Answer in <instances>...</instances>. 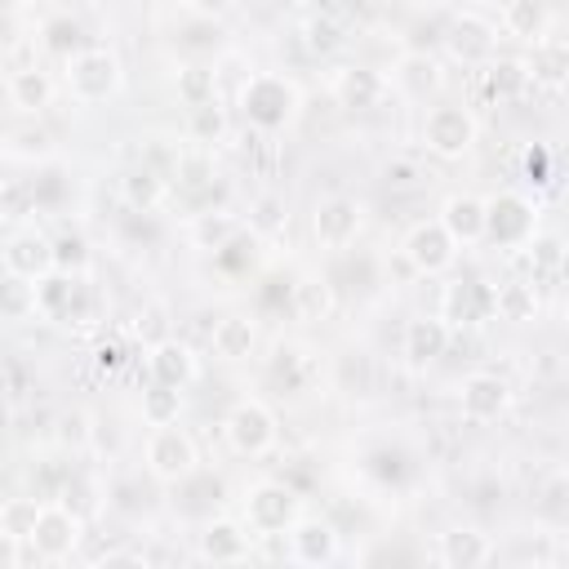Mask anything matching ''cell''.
I'll return each instance as SVG.
<instances>
[{"label": "cell", "mask_w": 569, "mask_h": 569, "mask_svg": "<svg viewBox=\"0 0 569 569\" xmlns=\"http://www.w3.org/2000/svg\"><path fill=\"white\" fill-rule=\"evenodd\" d=\"M204 4H231V0H204Z\"/></svg>", "instance_id": "obj_42"}, {"label": "cell", "mask_w": 569, "mask_h": 569, "mask_svg": "<svg viewBox=\"0 0 569 569\" xmlns=\"http://www.w3.org/2000/svg\"><path fill=\"white\" fill-rule=\"evenodd\" d=\"M147 471L160 476V480H187L196 471L191 436L182 427H173V422L151 427V436H147Z\"/></svg>", "instance_id": "obj_3"}, {"label": "cell", "mask_w": 569, "mask_h": 569, "mask_svg": "<svg viewBox=\"0 0 569 569\" xmlns=\"http://www.w3.org/2000/svg\"><path fill=\"white\" fill-rule=\"evenodd\" d=\"M440 227H445L453 240L471 244V240H480V236H485V204H480L476 196H453V200L445 204Z\"/></svg>", "instance_id": "obj_18"}, {"label": "cell", "mask_w": 569, "mask_h": 569, "mask_svg": "<svg viewBox=\"0 0 569 569\" xmlns=\"http://www.w3.org/2000/svg\"><path fill=\"white\" fill-rule=\"evenodd\" d=\"M529 307H533V293H529L525 284H507V289H493V311H507L511 320H520Z\"/></svg>", "instance_id": "obj_33"}, {"label": "cell", "mask_w": 569, "mask_h": 569, "mask_svg": "<svg viewBox=\"0 0 569 569\" xmlns=\"http://www.w3.org/2000/svg\"><path fill=\"white\" fill-rule=\"evenodd\" d=\"M160 191H164V182H160V173H151V169H142V173L129 178V196L142 200V204H156Z\"/></svg>", "instance_id": "obj_38"}, {"label": "cell", "mask_w": 569, "mask_h": 569, "mask_svg": "<svg viewBox=\"0 0 569 569\" xmlns=\"http://www.w3.org/2000/svg\"><path fill=\"white\" fill-rule=\"evenodd\" d=\"M525 80H529V71L520 62H498L493 67V89H502V93H516Z\"/></svg>", "instance_id": "obj_39"}, {"label": "cell", "mask_w": 569, "mask_h": 569, "mask_svg": "<svg viewBox=\"0 0 569 569\" xmlns=\"http://www.w3.org/2000/svg\"><path fill=\"white\" fill-rule=\"evenodd\" d=\"M333 98L342 107H373L382 98V80L365 67H338L333 71Z\"/></svg>", "instance_id": "obj_17"}, {"label": "cell", "mask_w": 569, "mask_h": 569, "mask_svg": "<svg viewBox=\"0 0 569 569\" xmlns=\"http://www.w3.org/2000/svg\"><path fill=\"white\" fill-rule=\"evenodd\" d=\"M360 231V204L351 196H329L316 204V240L325 249H347Z\"/></svg>", "instance_id": "obj_9"}, {"label": "cell", "mask_w": 569, "mask_h": 569, "mask_svg": "<svg viewBox=\"0 0 569 569\" xmlns=\"http://www.w3.org/2000/svg\"><path fill=\"white\" fill-rule=\"evenodd\" d=\"M298 516V498L284 485H258L249 493V525L258 533H284Z\"/></svg>", "instance_id": "obj_10"}, {"label": "cell", "mask_w": 569, "mask_h": 569, "mask_svg": "<svg viewBox=\"0 0 569 569\" xmlns=\"http://www.w3.org/2000/svg\"><path fill=\"white\" fill-rule=\"evenodd\" d=\"M204 244H213V249H222L231 236H236V218H218L213 222V213H204V222H200V231H196Z\"/></svg>", "instance_id": "obj_36"}, {"label": "cell", "mask_w": 569, "mask_h": 569, "mask_svg": "<svg viewBox=\"0 0 569 569\" xmlns=\"http://www.w3.org/2000/svg\"><path fill=\"white\" fill-rule=\"evenodd\" d=\"M445 342H449L445 320H409V329H405V356H409L413 365L436 360V356L445 351Z\"/></svg>", "instance_id": "obj_20"}, {"label": "cell", "mask_w": 569, "mask_h": 569, "mask_svg": "<svg viewBox=\"0 0 569 569\" xmlns=\"http://www.w3.org/2000/svg\"><path fill=\"white\" fill-rule=\"evenodd\" d=\"M529 231H533V204L525 196L507 191L485 204V236H493L498 244H520L529 240Z\"/></svg>", "instance_id": "obj_6"}, {"label": "cell", "mask_w": 569, "mask_h": 569, "mask_svg": "<svg viewBox=\"0 0 569 569\" xmlns=\"http://www.w3.org/2000/svg\"><path fill=\"white\" fill-rule=\"evenodd\" d=\"M31 525H36V498H27V502H9V507H4V529H9V533L27 538Z\"/></svg>", "instance_id": "obj_34"}, {"label": "cell", "mask_w": 569, "mask_h": 569, "mask_svg": "<svg viewBox=\"0 0 569 569\" xmlns=\"http://www.w3.org/2000/svg\"><path fill=\"white\" fill-rule=\"evenodd\" d=\"M240 107L258 129H280L293 116L298 93H293V84L284 76H253L244 84V93H240Z\"/></svg>", "instance_id": "obj_2"}, {"label": "cell", "mask_w": 569, "mask_h": 569, "mask_svg": "<svg viewBox=\"0 0 569 569\" xmlns=\"http://www.w3.org/2000/svg\"><path fill=\"white\" fill-rule=\"evenodd\" d=\"M9 98H13V107H22V111H40V107L49 102V80H44L40 71H13Z\"/></svg>", "instance_id": "obj_26"}, {"label": "cell", "mask_w": 569, "mask_h": 569, "mask_svg": "<svg viewBox=\"0 0 569 569\" xmlns=\"http://www.w3.org/2000/svg\"><path fill=\"white\" fill-rule=\"evenodd\" d=\"M289 542H293V560H302V565L333 560V551H338L333 529H329V525H320V520H302V525H293Z\"/></svg>", "instance_id": "obj_19"}, {"label": "cell", "mask_w": 569, "mask_h": 569, "mask_svg": "<svg viewBox=\"0 0 569 569\" xmlns=\"http://www.w3.org/2000/svg\"><path fill=\"white\" fill-rule=\"evenodd\" d=\"M284 222H289L284 200H280V196H258V204H253V213H249V227H253L258 236H271V231H280Z\"/></svg>", "instance_id": "obj_29"}, {"label": "cell", "mask_w": 569, "mask_h": 569, "mask_svg": "<svg viewBox=\"0 0 569 569\" xmlns=\"http://www.w3.org/2000/svg\"><path fill=\"white\" fill-rule=\"evenodd\" d=\"M493 316V289L485 280H458L445 289V302H440V320H453V325H476Z\"/></svg>", "instance_id": "obj_12"}, {"label": "cell", "mask_w": 569, "mask_h": 569, "mask_svg": "<svg viewBox=\"0 0 569 569\" xmlns=\"http://www.w3.org/2000/svg\"><path fill=\"white\" fill-rule=\"evenodd\" d=\"M227 436H231V445H236L240 453H267V449L276 445V418H271L267 405L244 400V405L231 409V418H227Z\"/></svg>", "instance_id": "obj_8"}, {"label": "cell", "mask_w": 569, "mask_h": 569, "mask_svg": "<svg viewBox=\"0 0 569 569\" xmlns=\"http://www.w3.org/2000/svg\"><path fill=\"white\" fill-rule=\"evenodd\" d=\"M405 249H409V262H413L418 271H445V267L453 262L458 240H453L440 222H418V227L409 231Z\"/></svg>", "instance_id": "obj_11"}, {"label": "cell", "mask_w": 569, "mask_h": 569, "mask_svg": "<svg viewBox=\"0 0 569 569\" xmlns=\"http://www.w3.org/2000/svg\"><path fill=\"white\" fill-rule=\"evenodd\" d=\"M542 22H547V13H542L538 0H507V9H502V27H507V36L533 40V36L542 31Z\"/></svg>", "instance_id": "obj_23"}, {"label": "cell", "mask_w": 569, "mask_h": 569, "mask_svg": "<svg viewBox=\"0 0 569 569\" xmlns=\"http://www.w3.org/2000/svg\"><path fill=\"white\" fill-rule=\"evenodd\" d=\"M178 89L187 98V107H200V102H213V76L204 67H191L178 76Z\"/></svg>", "instance_id": "obj_32"}, {"label": "cell", "mask_w": 569, "mask_h": 569, "mask_svg": "<svg viewBox=\"0 0 569 569\" xmlns=\"http://www.w3.org/2000/svg\"><path fill=\"white\" fill-rule=\"evenodd\" d=\"M209 342H213V351H218L222 360H240V356L253 351V325H249L244 316H227V320L213 325Z\"/></svg>", "instance_id": "obj_21"}, {"label": "cell", "mask_w": 569, "mask_h": 569, "mask_svg": "<svg viewBox=\"0 0 569 569\" xmlns=\"http://www.w3.org/2000/svg\"><path fill=\"white\" fill-rule=\"evenodd\" d=\"M36 311V284L27 280V276H4L0 280V316L4 320H22V316H31Z\"/></svg>", "instance_id": "obj_22"}, {"label": "cell", "mask_w": 569, "mask_h": 569, "mask_svg": "<svg viewBox=\"0 0 569 569\" xmlns=\"http://www.w3.org/2000/svg\"><path fill=\"white\" fill-rule=\"evenodd\" d=\"M151 373H156V382H169V387L182 391L196 378V356L182 342L160 338V342H151Z\"/></svg>", "instance_id": "obj_16"}, {"label": "cell", "mask_w": 569, "mask_h": 569, "mask_svg": "<svg viewBox=\"0 0 569 569\" xmlns=\"http://www.w3.org/2000/svg\"><path fill=\"white\" fill-rule=\"evenodd\" d=\"M400 84L409 89V93H427L431 84H436V62L427 58V53H413V58H405V67H400Z\"/></svg>", "instance_id": "obj_31"}, {"label": "cell", "mask_w": 569, "mask_h": 569, "mask_svg": "<svg viewBox=\"0 0 569 569\" xmlns=\"http://www.w3.org/2000/svg\"><path fill=\"white\" fill-rule=\"evenodd\" d=\"M244 551H249V542L236 525H209V533H204V556L209 560H240Z\"/></svg>", "instance_id": "obj_27"}, {"label": "cell", "mask_w": 569, "mask_h": 569, "mask_svg": "<svg viewBox=\"0 0 569 569\" xmlns=\"http://www.w3.org/2000/svg\"><path fill=\"white\" fill-rule=\"evenodd\" d=\"M422 138L436 156H462L476 142V124L462 107H431L422 120Z\"/></svg>", "instance_id": "obj_5"}, {"label": "cell", "mask_w": 569, "mask_h": 569, "mask_svg": "<svg viewBox=\"0 0 569 569\" xmlns=\"http://www.w3.org/2000/svg\"><path fill=\"white\" fill-rule=\"evenodd\" d=\"M445 40H449L453 58H462V62H485L493 53V27L485 18H476V13L453 18V27H449Z\"/></svg>", "instance_id": "obj_15"}, {"label": "cell", "mask_w": 569, "mask_h": 569, "mask_svg": "<svg viewBox=\"0 0 569 569\" xmlns=\"http://www.w3.org/2000/svg\"><path fill=\"white\" fill-rule=\"evenodd\" d=\"M440 556L449 565H480V560H489V542L480 533H471V529H458V533H445Z\"/></svg>", "instance_id": "obj_25"}, {"label": "cell", "mask_w": 569, "mask_h": 569, "mask_svg": "<svg viewBox=\"0 0 569 569\" xmlns=\"http://www.w3.org/2000/svg\"><path fill=\"white\" fill-rule=\"evenodd\" d=\"M4 267H9L13 276H27V280L49 276V271H53V240H44V236H36V231H18V236L4 244Z\"/></svg>", "instance_id": "obj_13"}, {"label": "cell", "mask_w": 569, "mask_h": 569, "mask_svg": "<svg viewBox=\"0 0 569 569\" xmlns=\"http://www.w3.org/2000/svg\"><path fill=\"white\" fill-rule=\"evenodd\" d=\"M27 538L36 542V551H40V556L58 560V556H67V551L76 547V538H80V516H76L71 507H62V502L36 507V525H31V533H27Z\"/></svg>", "instance_id": "obj_4"}, {"label": "cell", "mask_w": 569, "mask_h": 569, "mask_svg": "<svg viewBox=\"0 0 569 569\" xmlns=\"http://www.w3.org/2000/svg\"><path fill=\"white\" fill-rule=\"evenodd\" d=\"M67 89L80 102H102L120 89V62L107 49H76L67 58Z\"/></svg>", "instance_id": "obj_1"}, {"label": "cell", "mask_w": 569, "mask_h": 569, "mask_svg": "<svg viewBox=\"0 0 569 569\" xmlns=\"http://www.w3.org/2000/svg\"><path fill=\"white\" fill-rule=\"evenodd\" d=\"M307 31H311V36H307V40H311V49H333V44H342V36H338V27H333V22H311Z\"/></svg>", "instance_id": "obj_40"}, {"label": "cell", "mask_w": 569, "mask_h": 569, "mask_svg": "<svg viewBox=\"0 0 569 569\" xmlns=\"http://www.w3.org/2000/svg\"><path fill=\"white\" fill-rule=\"evenodd\" d=\"M529 76L560 80V76H565V44H560V40H538L533 62H529Z\"/></svg>", "instance_id": "obj_28"}, {"label": "cell", "mask_w": 569, "mask_h": 569, "mask_svg": "<svg viewBox=\"0 0 569 569\" xmlns=\"http://www.w3.org/2000/svg\"><path fill=\"white\" fill-rule=\"evenodd\" d=\"M89 307V284L80 276H44L36 284V311L49 320H80Z\"/></svg>", "instance_id": "obj_7"}, {"label": "cell", "mask_w": 569, "mask_h": 569, "mask_svg": "<svg viewBox=\"0 0 569 569\" xmlns=\"http://www.w3.org/2000/svg\"><path fill=\"white\" fill-rule=\"evenodd\" d=\"M49 44L62 49V53H76V49H80V27L67 22V18H53V22H49Z\"/></svg>", "instance_id": "obj_37"}, {"label": "cell", "mask_w": 569, "mask_h": 569, "mask_svg": "<svg viewBox=\"0 0 569 569\" xmlns=\"http://www.w3.org/2000/svg\"><path fill=\"white\" fill-rule=\"evenodd\" d=\"M18 560V533L0 529V565H13Z\"/></svg>", "instance_id": "obj_41"}, {"label": "cell", "mask_w": 569, "mask_h": 569, "mask_svg": "<svg viewBox=\"0 0 569 569\" xmlns=\"http://www.w3.org/2000/svg\"><path fill=\"white\" fill-rule=\"evenodd\" d=\"M507 409V382L498 373H471L462 382V413L471 422H489Z\"/></svg>", "instance_id": "obj_14"}, {"label": "cell", "mask_w": 569, "mask_h": 569, "mask_svg": "<svg viewBox=\"0 0 569 569\" xmlns=\"http://www.w3.org/2000/svg\"><path fill=\"white\" fill-rule=\"evenodd\" d=\"M178 409H182V391H178V387L156 382L151 391H142V418H147L151 427H160V422H178Z\"/></svg>", "instance_id": "obj_24"}, {"label": "cell", "mask_w": 569, "mask_h": 569, "mask_svg": "<svg viewBox=\"0 0 569 569\" xmlns=\"http://www.w3.org/2000/svg\"><path fill=\"white\" fill-rule=\"evenodd\" d=\"M191 129H196L200 138H218V133H222V111H218L213 102L191 107Z\"/></svg>", "instance_id": "obj_35"}, {"label": "cell", "mask_w": 569, "mask_h": 569, "mask_svg": "<svg viewBox=\"0 0 569 569\" xmlns=\"http://www.w3.org/2000/svg\"><path fill=\"white\" fill-rule=\"evenodd\" d=\"M293 307L302 320H320L329 311V289L320 280H302V284H293Z\"/></svg>", "instance_id": "obj_30"}]
</instances>
